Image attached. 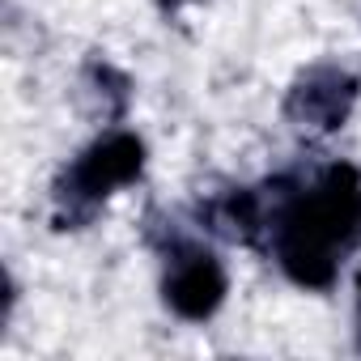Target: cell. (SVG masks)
<instances>
[{"instance_id": "6da1fadb", "label": "cell", "mask_w": 361, "mask_h": 361, "mask_svg": "<svg viewBox=\"0 0 361 361\" xmlns=\"http://www.w3.org/2000/svg\"><path fill=\"white\" fill-rule=\"evenodd\" d=\"M361 247V170L327 161L310 178L264 183V243L276 268L302 289H331L344 255Z\"/></svg>"}, {"instance_id": "7a4b0ae2", "label": "cell", "mask_w": 361, "mask_h": 361, "mask_svg": "<svg viewBox=\"0 0 361 361\" xmlns=\"http://www.w3.org/2000/svg\"><path fill=\"white\" fill-rule=\"evenodd\" d=\"M145 170V140L128 128L102 132L94 145H85L56 178L51 209L60 230H81L98 217V209L128 183H136Z\"/></svg>"}, {"instance_id": "3957f363", "label": "cell", "mask_w": 361, "mask_h": 361, "mask_svg": "<svg viewBox=\"0 0 361 361\" xmlns=\"http://www.w3.org/2000/svg\"><path fill=\"white\" fill-rule=\"evenodd\" d=\"M161 255H166V272H161V302L170 306V314L188 319V323H204L221 310L226 293H230V276H226V264L200 247V243H188L170 234L161 243Z\"/></svg>"}, {"instance_id": "277c9868", "label": "cell", "mask_w": 361, "mask_h": 361, "mask_svg": "<svg viewBox=\"0 0 361 361\" xmlns=\"http://www.w3.org/2000/svg\"><path fill=\"white\" fill-rule=\"evenodd\" d=\"M357 94H361V81L348 68L310 64L306 73L293 77V85L285 94V119L293 128H306V132H336L348 123Z\"/></svg>"}, {"instance_id": "5b68a950", "label": "cell", "mask_w": 361, "mask_h": 361, "mask_svg": "<svg viewBox=\"0 0 361 361\" xmlns=\"http://www.w3.org/2000/svg\"><path fill=\"white\" fill-rule=\"evenodd\" d=\"M196 221L226 238V243H243V247H259L264 243V188H226L200 200Z\"/></svg>"}, {"instance_id": "8992f818", "label": "cell", "mask_w": 361, "mask_h": 361, "mask_svg": "<svg viewBox=\"0 0 361 361\" xmlns=\"http://www.w3.org/2000/svg\"><path fill=\"white\" fill-rule=\"evenodd\" d=\"M157 5H161L166 13H174V9H183V5H196V0H157Z\"/></svg>"}, {"instance_id": "52a82bcc", "label": "cell", "mask_w": 361, "mask_h": 361, "mask_svg": "<svg viewBox=\"0 0 361 361\" xmlns=\"http://www.w3.org/2000/svg\"><path fill=\"white\" fill-rule=\"evenodd\" d=\"M357 344H361V272H357Z\"/></svg>"}]
</instances>
